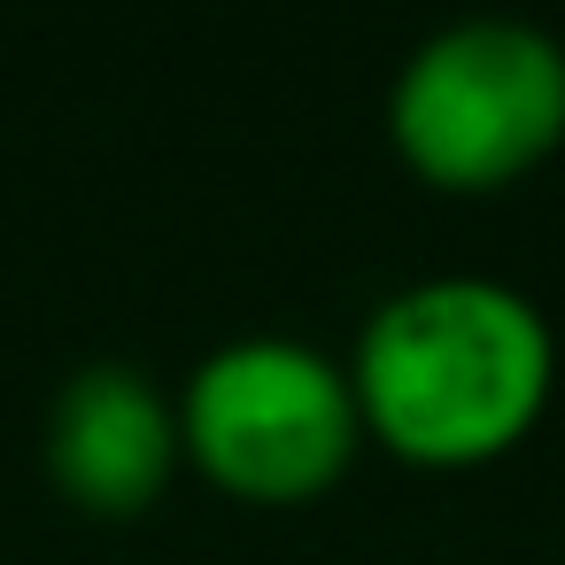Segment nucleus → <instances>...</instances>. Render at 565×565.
<instances>
[{
    "label": "nucleus",
    "mask_w": 565,
    "mask_h": 565,
    "mask_svg": "<svg viewBox=\"0 0 565 565\" xmlns=\"http://www.w3.org/2000/svg\"><path fill=\"white\" fill-rule=\"evenodd\" d=\"M356 380L295 333L210 349L179 395V441L241 495H310L356 449Z\"/></svg>",
    "instance_id": "3"
},
{
    "label": "nucleus",
    "mask_w": 565,
    "mask_h": 565,
    "mask_svg": "<svg viewBox=\"0 0 565 565\" xmlns=\"http://www.w3.org/2000/svg\"><path fill=\"white\" fill-rule=\"evenodd\" d=\"M171 457H179V411L140 364L94 356L63 372L47 403V472L63 480V495L94 511H140L163 488Z\"/></svg>",
    "instance_id": "4"
},
{
    "label": "nucleus",
    "mask_w": 565,
    "mask_h": 565,
    "mask_svg": "<svg viewBox=\"0 0 565 565\" xmlns=\"http://www.w3.org/2000/svg\"><path fill=\"white\" fill-rule=\"evenodd\" d=\"M356 411L411 457H488L503 449L550 387L542 310L488 271H434L395 287L356 341Z\"/></svg>",
    "instance_id": "1"
},
{
    "label": "nucleus",
    "mask_w": 565,
    "mask_h": 565,
    "mask_svg": "<svg viewBox=\"0 0 565 565\" xmlns=\"http://www.w3.org/2000/svg\"><path fill=\"white\" fill-rule=\"evenodd\" d=\"M395 148L441 186H495L565 132V47L526 17H457L426 32L387 94Z\"/></svg>",
    "instance_id": "2"
}]
</instances>
